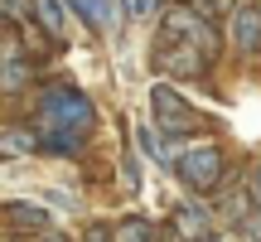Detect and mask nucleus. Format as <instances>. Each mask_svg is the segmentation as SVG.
Wrapping results in <instances>:
<instances>
[{"instance_id": "obj_1", "label": "nucleus", "mask_w": 261, "mask_h": 242, "mask_svg": "<svg viewBox=\"0 0 261 242\" xmlns=\"http://www.w3.org/2000/svg\"><path fill=\"white\" fill-rule=\"evenodd\" d=\"M39 126L44 131H92V102L73 87H44L39 92Z\"/></svg>"}, {"instance_id": "obj_2", "label": "nucleus", "mask_w": 261, "mask_h": 242, "mask_svg": "<svg viewBox=\"0 0 261 242\" xmlns=\"http://www.w3.org/2000/svg\"><path fill=\"white\" fill-rule=\"evenodd\" d=\"M165 39H179V44H198L208 58H218V34H213V25H208L203 15H198L194 5H174V10H165Z\"/></svg>"}, {"instance_id": "obj_3", "label": "nucleus", "mask_w": 261, "mask_h": 242, "mask_svg": "<svg viewBox=\"0 0 261 242\" xmlns=\"http://www.w3.org/2000/svg\"><path fill=\"white\" fill-rule=\"evenodd\" d=\"M174 170H179V179H184L189 189L208 194V189H218V179H223V150L194 146V150H184V155L174 160Z\"/></svg>"}, {"instance_id": "obj_4", "label": "nucleus", "mask_w": 261, "mask_h": 242, "mask_svg": "<svg viewBox=\"0 0 261 242\" xmlns=\"http://www.w3.org/2000/svg\"><path fill=\"white\" fill-rule=\"evenodd\" d=\"M150 112H155V126L169 131V136H189V131L203 126L198 112H194V107H184V97H179L174 87H155V92H150Z\"/></svg>"}, {"instance_id": "obj_5", "label": "nucleus", "mask_w": 261, "mask_h": 242, "mask_svg": "<svg viewBox=\"0 0 261 242\" xmlns=\"http://www.w3.org/2000/svg\"><path fill=\"white\" fill-rule=\"evenodd\" d=\"M155 63L165 68L169 78H198L208 68V54L198 44H179V39H165V44L155 49Z\"/></svg>"}, {"instance_id": "obj_6", "label": "nucleus", "mask_w": 261, "mask_h": 242, "mask_svg": "<svg viewBox=\"0 0 261 242\" xmlns=\"http://www.w3.org/2000/svg\"><path fill=\"white\" fill-rule=\"evenodd\" d=\"M232 44L242 54H261V5H237L232 15Z\"/></svg>"}, {"instance_id": "obj_7", "label": "nucleus", "mask_w": 261, "mask_h": 242, "mask_svg": "<svg viewBox=\"0 0 261 242\" xmlns=\"http://www.w3.org/2000/svg\"><path fill=\"white\" fill-rule=\"evenodd\" d=\"M174 228H179V237H184V242H213V223H208V208H198V204L179 208V213H174Z\"/></svg>"}, {"instance_id": "obj_8", "label": "nucleus", "mask_w": 261, "mask_h": 242, "mask_svg": "<svg viewBox=\"0 0 261 242\" xmlns=\"http://www.w3.org/2000/svg\"><path fill=\"white\" fill-rule=\"evenodd\" d=\"M68 5H73L92 29H112L116 19H121V5H116V0H68Z\"/></svg>"}, {"instance_id": "obj_9", "label": "nucleus", "mask_w": 261, "mask_h": 242, "mask_svg": "<svg viewBox=\"0 0 261 242\" xmlns=\"http://www.w3.org/2000/svg\"><path fill=\"white\" fill-rule=\"evenodd\" d=\"M5 218H10V228H15V233H44L48 228V213L39 204H5Z\"/></svg>"}, {"instance_id": "obj_10", "label": "nucleus", "mask_w": 261, "mask_h": 242, "mask_svg": "<svg viewBox=\"0 0 261 242\" xmlns=\"http://www.w3.org/2000/svg\"><path fill=\"white\" fill-rule=\"evenodd\" d=\"M34 19H39V29H44L48 39L68 34V19H63V5H58V0H34Z\"/></svg>"}, {"instance_id": "obj_11", "label": "nucleus", "mask_w": 261, "mask_h": 242, "mask_svg": "<svg viewBox=\"0 0 261 242\" xmlns=\"http://www.w3.org/2000/svg\"><path fill=\"white\" fill-rule=\"evenodd\" d=\"M112 242H155V223L130 213V218H121V223L112 228Z\"/></svg>"}, {"instance_id": "obj_12", "label": "nucleus", "mask_w": 261, "mask_h": 242, "mask_svg": "<svg viewBox=\"0 0 261 242\" xmlns=\"http://www.w3.org/2000/svg\"><path fill=\"white\" fill-rule=\"evenodd\" d=\"M29 73H34V63L10 44V49H5V92H19V87L29 83Z\"/></svg>"}, {"instance_id": "obj_13", "label": "nucleus", "mask_w": 261, "mask_h": 242, "mask_svg": "<svg viewBox=\"0 0 261 242\" xmlns=\"http://www.w3.org/2000/svg\"><path fill=\"white\" fill-rule=\"evenodd\" d=\"M44 150H54V155H77V150H83V131H44Z\"/></svg>"}, {"instance_id": "obj_14", "label": "nucleus", "mask_w": 261, "mask_h": 242, "mask_svg": "<svg viewBox=\"0 0 261 242\" xmlns=\"http://www.w3.org/2000/svg\"><path fill=\"white\" fill-rule=\"evenodd\" d=\"M39 146H44V140L29 136L24 126H10L5 131V155H29V150H39Z\"/></svg>"}, {"instance_id": "obj_15", "label": "nucleus", "mask_w": 261, "mask_h": 242, "mask_svg": "<svg viewBox=\"0 0 261 242\" xmlns=\"http://www.w3.org/2000/svg\"><path fill=\"white\" fill-rule=\"evenodd\" d=\"M189 5H194L203 19H218V15H237V5H232V0H189Z\"/></svg>"}, {"instance_id": "obj_16", "label": "nucleus", "mask_w": 261, "mask_h": 242, "mask_svg": "<svg viewBox=\"0 0 261 242\" xmlns=\"http://www.w3.org/2000/svg\"><path fill=\"white\" fill-rule=\"evenodd\" d=\"M29 15H34V0H5V19L10 25H29Z\"/></svg>"}, {"instance_id": "obj_17", "label": "nucleus", "mask_w": 261, "mask_h": 242, "mask_svg": "<svg viewBox=\"0 0 261 242\" xmlns=\"http://www.w3.org/2000/svg\"><path fill=\"white\" fill-rule=\"evenodd\" d=\"M242 189H247V199H252V204L261 208V165H252V170H247V184H242Z\"/></svg>"}, {"instance_id": "obj_18", "label": "nucleus", "mask_w": 261, "mask_h": 242, "mask_svg": "<svg viewBox=\"0 0 261 242\" xmlns=\"http://www.w3.org/2000/svg\"><path fill=\"white\" fill-rule=\"evenodd\" d=\"M15 34H19V39H24V44H29V49H34V54H39V49H44V29H34V25H19V29H15Z\"/></svg>"}, {"instance_id": "obj_19", "label": "nucleus", "mask_w": 261, "mask_h": 242, "mask_svg": "<svg viewBox=\"0 0 261 242\" xmlns=\"http://www.w3.org/2000/svg\"><path fill=\"white\" fill-rule=\"evenodd\" d=\"M140 146H145V150H150V155H155V160H165V146H160V140L150 136V131H140Z\"/></svg>"}, {"instance_id": "obj_20", "label": "nucleus", "mask_w": 261, "mask_h": 242, "mask_svg": "<svg viewBox=\"0 0 261 242\" xmlns=\"http://www.w3.org/2000/svg\"><path fill=\"white\" fill-rule=\"evenodd\" d=\"M87 242H112V233L107 228H87Z\"/></svg>"}]
</instances>
